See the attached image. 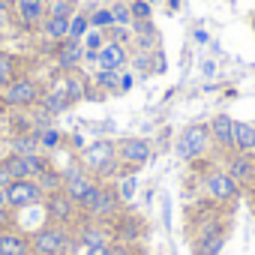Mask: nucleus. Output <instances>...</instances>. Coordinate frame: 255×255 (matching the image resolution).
Returning <instances> with one entry per match:
<instances>
[{"label":"nucleus","mask_w":255,"mask_h":255,"mask_svg":"<svg viewBox=\"0 0 255 255\" xmlns=\"http://www.w3.org/2000/svg\"><path fill=\"white\" fill-rule=\"evenodd\" d=\"M81 165L84 171H90L96 180H108L114 177V171L120 168V159H117V141L111 138H96L93 144H87L81 150Z\"/></svg>","instance_id":"nucleus-1"},{"label":"nucleus","mask_w":255,"mask_h":255,"mask_svg":"<svg viewBox=\"0 0 255 255\" xmlns=\"http://www.w3.org/2000/svg\"><path fill=\"white\" fill-rule=\"evenodd\" d=\"M36 255H75V231L66 225H42L30 234Z\"/></svg>","instance_id":"nucleus-2"},{"label":"nucleus","mask_w":255,"mask_h":255,"mask_svg":"<svg viewBox=\"0 0 255 255\" xmlns=\"http://www.w3.org/2000/svg\"><path fill=\"white\" fill-rule=\"evenodd\" d=\"M42 93H45V87L36 78L18 75V78H12L3 90H0V105L3 108H18V111L21 108H33V105H39Z\"/></svg>","instance_id":"nucleus-3"},{"label":"nucleus","mask_w":255,"mask_h":255,"mask_svg":"<svg viewBox=\"0 0 255 255\" xmlns=\"http://www.w3.org/2000/svg\"><path fill=\"white\" fill-rule=\"evenodd\" d=\"M66 174V180H63V192L84 210L93 198H96V192L102 189V180H96L90 171H84V168H69V171H63Z\"/></svg>","instance_id":"nucleus-4"},{"label":"nucleus","mask_w":255,"mask_h":255,"mask_svg":"<svg viewBox=\"0 0 255 255\" xmlns=\"http://www.w3.org/2000/svg\"><path fill=\"white\" fill-rule=\"evenodd\" d=\"M42 207H45V219H48L51 225L75 228V225H78V219H81V207H78V204L63 192V189L48 192V195H45V201H42Z\"/></svg>","instance_id":"nucleus-5"},{"label":"nucleus","mask_w":255,"mask_h":255,"mask_svg":"<svg viewBox=\"0 0 255 255\" xmlns=\"http://www.w3.org/2000/svg\"><path fill=\"white\" fill-rule=\"evenodd\" d=\"M87 219H93V222H114L120 213H123V201H120V195H117V189L114 186H105L102 183V189L96 192V198L81 210Z\"/></svg>","instance_id":"nucleus-6"},{"label":"nucleus","mask_w":255,"mask_h":255,"mask_svg":"<svg viewBox=\"0 0 255 255\" xmlns=\"http://www.w3.org/2000/svg\"><path fill=\"white\" fill-rule=\"evenodd\" d=\"M210 123H192L183 129L180 141H177V153L186 159V162H195L198 156H204L210 150Z\"/></svg>","instance_id":"nucleus-7"},{"label":"nucleus","mask_w":255,"mask_h":255,"mask_svg":"<svg viewBox=\"0 0 255 255\" xmlns=\"http://www.w3.org/2000/svg\"><path fill=\"white\" fill-rule=\"evenodd\" d=\"M42 201H45V192H42V186H39L36 180H30V177L12 180V183L6 186V204H9L15 213L30 210V207H36V204H42Z\"/></svg>","instance_id":"nucleus-8"},{"label":"nucleus","mask_w":255,"mask_h":255,"mask_svg":"<svg viewBox=\"0 0 255 255\" xmlns=\"http://www.w3.org/2000/svg\"><path fill=\"white\" fill-rule=\"evenodd\" d=\"M0 165H3L9 174H12V180H24V177H30V180H36L51 162H48V156L45 153H30V156H18V153H6L3 159H0Z\"/></svg>","instance_id":"nucleus-9"},{"label":"nucleus","mask_w":255,"mask_h":255,"mask_svg":"<svg viewBox=\"0 0 255 255\" xmlns=\"http://www.w3.org/2000/svg\"><path fill=\"white\" fill-rule=\"evenodd\" d=\"M204 192H207L216 204H231L234 198H240L243 186H240L225 168H216V171H210V174L204 177Z\"/></svg>","instance_id":"nucleus-10"},{"label":"nucleus","mask_w":255,"mask_h":255,"mask_svg":"<svg viewBox=\"0 0 255 255\" xmlns=\"http://www.w3.org/2000/svg\"><path fill=\"white\" fill-rule=\"evenodd\" d=\"M45 90H51L54 96H60L63 102L72 105V102H78V99L87 96V78H84L78 69H72V72H57Z\"/></svg>","instance_id":"nucleus-11"},{"label":"nucleus","mask_w":255,"mask_h":255,"mask_svg":"<svg viewBox=\"0 0 255 255\" xmlns=\"http://www.w3.org/2000/svg\"><path fill=\"white\" fill-rule=\"evenodd\" d=\"M117 159H120V168L123 171H135L141 168L147 159H150V141L147 138H120L117 141Z\"/></svg>","instance_id":"nucleus-12"},{"label":"nucleus","mask_w":255,"mask_h":255,"mask_svg":"<svg viewBox=\"0 0 255 255\" xmlns=\"http://www.w3.org/2000/svg\"><path fill=\"white\" fill-rule=\"evenodd\" d=\"M234 126H237V120H234L231 114H216V117L210 120V141H213V147L222 150L225 156L234 150Z\"/></svg>","instance_id":"nucleus-13"},{"label":"nucleus","mask_w":255,"mask_h":255,"mask_svg":"<svg viewBox=\"0 0 255 255\" xmlns=\"http://www.w3.org/2000/svg\"><path fill=\"white\" fill-rule=\"evenodd\" d=\"M81 60H84V48H81L78 39L66 36L63 42H54V66H57V72H72V69L81 66Z\"/></svg>","instance_id":"nucleus-14"},{"label":"nucleus","mask_w":255,"mask_h":255,"mask_svg":"<svg viewBox=\"0 0 255 255\" xmlns=\"http://www.w3.org/2000/svg\"><path fill=\"white\" fill-rule=\"evenodd\" d=\"M15 15H18L24 30H39L42 21L48 18V0H18Z\"/></svg>","instance_id":"nucleus-15"},{"label":"nucleus","mask_w":255,"mask_h":255,"mask_svg":"<svg viewBox=\"0 0 255 255\" xmlns=\"http://www.w3.org/2000/svg\"><path fill=\"white\" fill-rule=\"evenodd\" d=\"M225 171L240 186H252L255 183V153H228L225 156Z\"/></svg>","instance_id":"nucleus-16"},{"label":"nucleus","mask_w":255,"mask_h":255,"mask_svg":"<svg viewBox=\"0 0 255 255\" xmlns=\"http://www.w3.org/2000/svg\"><path fill=\"white\" fill-rule=\"evenodd\" d=\"M222 243H225V228L219 222H210L195 237V252L198 255H219L222 252Z\"/></svg>","instance_id":"nucleus-17"},{"label":"nucleus","mask_w":255,"mask_h":255,"mask_svg":"<svg viewBox=\"0 0 255 255\" xmlns=\"http://www.w3.org/2000/svg\"><path fill=\"white\" fill-rule=\"evenodd\" d=\"M96 63H99V69H114V72H120L126 63H129V51H126V45H120V42H111V39H108V42L99 48Z\"/></svg>","instance_id":"nucleus-18"},{"label":"nucleus","mask_w":255,"mask_h":255,"mask_svg":"<svg viewBox=\"0 0 255 255\" xmlns=\"http://www.w3.org/2000/svg\"><path fill=\"white\" fill-rule=\"evenodd\" d=\"M111 231H114V240H117V243H135V240L144 234V225H141V219H135V216L120 213V216L111 222Z\"/></svg>","instance_id":"nucleus-19"},{"label":"nucleus","mask_w":255,"mask_h":255,"mask_svg":"<svg viewBox=\"0 0 255 255\" xmlns=\"http://www.w3.org/2000/svg\"><path fill=\"white\" fill-rule=\"evenodd\" d=\"M0 255H33L30 249V234H21L15 228L0 231Z\"/></svg>","instance_id":"nucleus-20"},{"label":"nucleus","mask_w":255,"mask_h":255,"mask_svg":"<svg viewBox=\"0 0 255 255\" xmlns=\"http://www.w3.org/2000/svg\"><path fill=\"white\" fill-rule=\"evenodd\" d=\"M234 153H255V123L237 120V126H234Z\"/></svg>","instance_id":"nucleus-21"},{"label":"nucleus","mask_w":255,"mask_h":255,"mask_svg":"<svg viewBox=\"0 0 255 255\" xmlns=\"http://www.w3.org/2000/svg\"><path fill=\"white\" fill-rule=\"evenodd\" d=\"M9 153H18V156H30V153H42V147H39V138H36V132L30 129V132H21V135H12V138H9Z\"/></svg>","instance_id":"nucleus-22"},{"label":"nucleus","mask_w":255,"mask_h":255,"mask_svg":"<svg viewBox=\"0 0 255 255\" xmlns=\"http://www.w3.org/2000/svg\"><path fill=\"white\" fill-rule=\"evenodd\" d=\"M108 42V36H105V30H87L84 33V39H81V48H84V60H93L96 63V54H99V48Z\"/></svg>","instance_id":"nucleus-23"},{"label":"nucleus","mask_w":255,"mask_h":255,"mask_svg":"<svg viewBox=\"0 0 255 255\" xmlns=\"http://www.w3.org/2000/svg\"><path fill=\"white\" fill-rule=\"evenodd\" d=\"M42 33L51 42H63L69 36V18H45L42 21Z\"/></svg>","instance_id":"nucleus-24"},{"label":"nucleus","mask_w":255,"mask_h":255,"mask_svg":"<svg viewBox=\"0 0 255 255\" xmlns=\"http://www.w3.org/2000/svg\"><path fill=\"white\" fill-rule=\"evenodd\" d=\"M12 78H18V57L0 51V90H3Z\"/></svg>","instance_id":"nucleus-25"},{"label":"nucleus","mask_w":255,"mask_h":255,"mask_svg":"<svg viewBox=\"0 0 255 255\" xmlns=\"http://www.w3.org/2000/svg\"><path fill=\"white\" fill-rule=\"evenodd\" d=\"M90 30V9H75V15L69 18V39H84V33Z\"/></svg>","instance_id":"nucleus-26"},{"label":"nucleus","mask_w":255,"mask_h":255,"mask_svg":"<svg viewBox=\"0 0 255 255\" xmlns=\"http://www.w3.org/2000/svg\"><path fill=\"white\" fill-rule=\"evenodd\" d=\"M63 180H66V174H63V171H57V168H51V165H48V168L36 177V183L42 186V192H45V195H48V192L63 189Z\"/></svg>","instance_id":"nucleus-27"},{"label":"nucleus","mask_w":255,"mask_h":255,"mask_svg":"<svg viewBox=\"0 0 255 255\" xmlns=\"http://www.w3.org/2000/svg\"><path fill=\"white\" fill-rule=\"evenodd\" d=\"M33 132H36V138H39L42 153H51V150L60 144V132L54 129V126H33Z\"/></svg>","instance_id":"nucleus-28"},{"label":"nucleus","mask_w":255,"mask_h":255,"mask_svg":"<svg viewBox=\"0 0 255 255\" xmlns=\"http://www.w3.org/2000/svg\"><path fill=\"white\" fill-rule=\"evenodd\" d=\"M90 27H93V30H108V27H114L111 6H96V9H90Z\"/></svg>","instance_id":"nucleus-29"},{"label":"nucleus","mask_w":255,"mask_h":255,"mask_svg":"<svg viewBox=\"0 0 255 255\" xmlns=\"http://www.w3.org/2000/svg\"><path fill=\"white\" fill-rule=\"evenodd\" d=\"M96 87H102L105 93H117V90H120V72H114V69H99Z\"/></svg>","instance_id":"nucleus-30"},{"label":"nucleus","mask_w":255,"mask_h":255,"mask_svg":"<svg viewBox=\"0 0 255 255\" xmlns=\"http://www.w3.org/2000/svg\"><path fill=\"white\" fill-rule=\"evenodd\" d=\"M75 3L72 0H48V18H72Z\"/></svg>","instance_id":"nucleus-31"},{"label":"nucleus","mask_w":255,"mask_h":255,"mask_svg":"<svg viewBox=\"0 0 255 255\" xmlns=\"http://www.w3.org/2000/svg\"><path fill=\"white\" fill-rule=\"evenodd\" d=\"M111 15H114V24H117V27H132L129 3H111Z\"/></svg>","instance_id":"nucleus-32"},{"label":"nucleus","mask_w":255,"mask_h":255,"mask_svg":"<svg viewBox=\"0 0 255 255\" xmlns=\"http://www.w3.org/2000/svg\"><path fill=\"white\" fill-rule=\"evenodd\" d=\"M129 12H132V21H150L153 18V6L147 3V0H132Z\"/></svg>","instance_id":"nucleus-33"},{"label":"nucleus","mask_w":255,"mask_h":255,"mask_svg":"<svg viewBox=\"0 0 255 255\" xmlns=\"http://www.w3.org/2000/svg\"><path fill=\"white\" fill-rule=\"evenodd\" d=\"M132 192H135V177L126 174V177H123V183H120V189H117V195H120V201H129V198H132Z\"/></svg>","instance_id":"nucleus-34"},{"label":"nucleus","mask_w":255,"mask_h":255,"mask_svg":"<svg viewBox=\"0 0 255 255\" xmlns=\"http://www.w3.org/2000/svg\"><path fill=\"white\" fill-rule=\"evenodd\" d=\"M15 228V210L12 207H0V231Z\"/></svg>","instance_id":"nucleus-35"},{"label":"nucleus","mask_w":255,"mask_h":255,"mask_svg":"<svg viewBox=\"0 0 255 255\" xmlns=\"http://www.w3.org/2000/svg\"><path fill=\"white\" fill-rule=\"evenodd\" d=\"M132 246H135V243H117V240H114V243L108 246V252H105V255H135V252H132Z\"/></svg>","instance_id":"nucleus-36"},{"label":"nucleus","mask_w":255,"mask_h":255,"mask_svg":"<svg viewBox=\"0 0 255 255\" xmlns=\"http://www.w3.org/2000/svg\"><path fill=\"white\" fill-rule=\"evenodd\" d=\"M9 183H12V174H9V171H6L3 165H0V189H6Z\"/></svg>","instance_id":"nucleus-37"},{"label":"nucleus","mask_w":255,"mask_h":255,"mask_svg":"<svg viewBox=\"0 0 255 255\" xmlns=\"http://www.w3.org/2000/svg\"><path fill=\"white\" fill-rule=\"evenodd\" d=\"M129 87H132V75L123 72V75H120V90H129Z\"/></svg>","instance_id":"nucleus-38"},{"label":"nucleus","mask_w":255,"mask_h":255,"mask_svg":"<svg viewBox=\"0 0 255 255\" xmlns=\"http://www.w3.org/2000/svg\"><path fill=\"white\" fill-rule=\"evenodd\" d=\"M0 207H9L6 204V189H0Z\"/></svg>","instance_id":"nucleus-39"},{"label":"nucleus","mask_w":255,"mask_h":255,"mask_svg":"<svg viewBox=\"0 0 255 255\" xmlns=\"http://www.w3.org/2000/svg\"><path fill=\"white\" fill-rule=\"evenodd\" d=\"M6 3H9V6H12V9H15V3H18V0H6Z\"/></svg>","instance_id":"nucleus-40"},{"label":"nucleus","mask_w":255,"mask_h":255,"mask_svg":"<svg viewBox=\"0 0 255 255\" xmlns=\"http://www.w3.org/2000/svg\"><path fill=\"white\" fill-rule=\"evenodd\" d=\"M147 3H153V0H147Z\"/></svg>","instance_id":"nucleus-41"},{"label":"nucleus","mask_w":255,"mask_h":255,"mask_svg":"<svg viewBox=\"0 0 255 255\" xmlns=\"http://www.w3.org/2000/svg\"><path fill=\"white\" fill-rule=\"evenodd\" d=\"M252 27H255V21H252Z\"/></svg>","instance_id":"nucleus-42"},{"label":"nucleus","mask_w":255,"mask_h":255,"mask_svg":"<svg viewBox=\"0 0 255 255\" xmlns=\"http://www.w3.org/2000/svg\"><path fill=\"white\" fill-rule=\"evenodd\" d=\"M33 255H36V252H33Z\"/></svg>","instance_id":"nucleus-43"}]
</instances>
